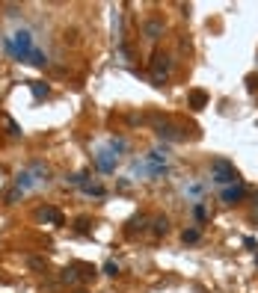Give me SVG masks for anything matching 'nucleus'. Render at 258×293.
Masks as SVG:
<instances>
[{
    "label": "nucleus",
    "mask_w": 258,
    "mask_h": 293,
    "mask_svg": "<svg viewBox=\"0 0 258 293\" xmlns=\"http://www.w3.org/2000/svg\"><path fill=\"white\" fill-rule=\"evenodd\" d=\"M62 282H65V285H77V282H80L77 267H65V270H62Z\"/></svg>",
    "instance_id": "nucleus-14"
},
{
    "label": "nucleus",
    "mask_w": 258,
    "mask_h": 293,
    "mask_svg": "<svg viewBox=\"0 0 258 293\" xmlns=\"http://www.w3.org/2000/svg\"><path fill=\"white\" fill-rule=\"evenodd\" d=\"M256 89H258V80L256 77H250V92H256Z\"/></svg>",
    "instance_id": "nucleus-27"
},
{
    "label": "nucleus",
    "mask_w": 258,
    "mask_h": 293,
    "mask_svg": "<svg viewBox=\"0 0 258 293\" xmlns=\"http://www.w3.org/2000/svg\"><path fill=\"white\" fill-rule=\"evenodd\" d=\"M27 169L36 175V181H39L42 187H48V184H51V166H48V163H42V160H33Z\"/></svg>",
    "instance_id": "nucleus-8"
},
{
    "label": "nucleus",
    "mask_w": 258,
    "mask_h": 293,
    "mask_svg": "<svg viewBox=\"0 0 258 293\" xmlns=\"http://www.w3.org/2000/svg\"><path fill=\"white\" fill-rule=\"evenodd\" d=\"M30 89H33L36 98H48V95H51V89H48L45 83H30Z\"/></svg>",
    "instance_id": "nucleus-18"
},
{
    "label": "nucleus",
    "mask_w": 258,
    "mask_h": 293,
    "mask_svg": "<svg viewBox=\"0 0 258 293\" xmlns=\"http://www.w3.org/2000/svg\"><path fill=\"white\" fill-rule=\"evenodd\" d=\"M27 264H30V270H39V273H42V270H48V261H45V258H30Z\"/></svg>",
    "instance_id": "nucleus-22"
},
{
    "label": "nucleus",
    "mask_w": 258,
    "mask_h": 293,
    "mask_svg": "<svg viewBox=\"0 0 258 293\" xmlns=\"http://www.w3.org/2000/svg\"><path fill=\"white\" fill-rule=\"evenodd\" d=\"M199 237H202V231H199V228H190V231H184V234H181V240H184V243H196Z\"/></svg>",
    "instance_id": "nucleus-20"
},
{
    "label": "nucleus",
    "mask_w": 258,
    "mask_h": 293,
    "mask_svg": "<svg viewBox=\"0 0 258 293\" xmlns=\"http://www.w3.org/2000/svg\"><path fill=\"white\" fill-rule=\"evenodd\" d=\"M187 104H190L193 110H205V107H208V92H205V89H193V92L187 95Z\"/></svg>",
    "instance_id": "nucleus-10"
},
{
    "label": "nucleus",
    "mask_w": 258,
    "mask_h": 293,
    "mask_svg": "<svg viewBox=\"0 0 258 293\" xmlns=\"http://www.w3.org/2000/svg\"><path fill=\"white\" fill-rule=\"evenodd\" d=\"M15 187L24 190V193H30V190H36V187H42V184L36 181V175H33L30 169H21V172L15 175Z\"/></svg>",
    "instance_id": "nucleus-6"
},
{
    "label": "nucleus",
    "mask_w": 258,
    "mask_h": 293,
    "mask_svg": "<svg viewBox=\"0 0 258 293\" xmlns=\"http://www.w3.org/2000/svg\"><path fill=\"white\" fill-rule=\"evenodd\" d=\"M169 71H172V56L157 50L152 56V80H155V86H163L166 77H169Z\"/></svg>",
    "instance_id": "nucleus-3"
},
{
    "label": "nucleus",
    "mask_w": 258,
    "mask_h": 293,
    "mask_svg": "<svg viewBox=\"0 0 258 293\" xmlns=\"http://www.w3.org/2000/svg\"><path fill=\"white\" fill-rule=\"evenodd\" d=\"M146 228H149V216H143V213H140V216H134V219L128 222V228H125V231H128V237H134L137 231H146Z\"/></svg>",
    "instance_id": "nucleus-11"
},
{
    "label": "nucleus",
    "mask_w": 258,
    "mask_h": 293,
    "mask_svg": "<svg viewBox=\"0 0 258 293\" xmlns=\"http://www.w3.org/2000/svg\"><path fill=\"white\" fill-rule=\"evenodd\" d=\"M77 270H80V279H92L95 276V267H89V264H77Z\"/></svg>",
    "instance_id": "nucleus-23"
},
{
    "label": "nucleus",
    "mask_w": 258,
    "mask_h": 293,
    "mask_svg": "<svg viewBox=\"0 0 258 293\" xmlns=\"http://www.w3.org/2000/svg\"><path fill=\"white\" fill-rule=\"evenodd\" d=\"M238 169L226 160V157H217L214 163H211V181H217V184H223V187H229V184H238Z\"/></svg>",
    "instance_id": "nucleus-2"
},
{
    "label": "nucleus",
    "mask_w": 258,
    "mask_h": 293,
    "mask_svg": "<svg viewBox=\"0 0 258 293\" xmlns=\"http://www.w3.org/2000/svg\"><path fill=\"white\" fill-rule=\"evenodd\" d=\"M39 219H42V222H51V225H65V219H62V213H59L56 208H51V205L39 210Z\"/></svg>",
    "instance_id": "nucleus-9"
},
{
    "label": "nucleus",
    "mask_w": 258,
    "mask_h": 293,
    "mask_svg": "<svg viewBox=\"0 0 258 293\" xmlns=\"http://www.w3.org/2000/svg\"><path fill=\"white\" fill-rule=\"evenodd\" d=\"M107 145H110V148H113V154H116V157H119V154H125V151H128V142H125V139H122V136H119V139H110V142H107Z\"/></svg>",
    "instance_id": "nucleus-15"
},
{
    "label": "nucleus",
    "mask_w": 258,
    "mask_h": 293,
    "mask_svg": "<svg viewBox=\"0 0 258 293\" xmlns=\"http://www.w3.org/2000/svg\"><path fill=\"white\" fill-rule=\"evenodd\" d=\"M143 36H146L149 42H157V39L163 36V21H160V18H149V21L143 24Z\"/></svg>",
    "instance_id": "nucleus-7"
},
{
    "label": "nucleus",
    "mask_w": 258,
    "mask_h": 293,
    "mask_svg": "<svg viewBox=\"0 0 258 293\" xmlns=\"http://www.w3.org/2000/svg\"><path fill=\"white\" fill-rule=\"evenodd\" d=\"M83 193H86V196L101 199V196H104V187H101V184H86V187H83Z\"/></svg>",
    "instance_id": "nucleus-19"
},
{
    "label": "nucleus",
    "mask_w": 258,
    "mask_h": 293,
    "mask_svg": "<svg viewBox=\"0 0 258 293\" xmlns=\"http://www.w3.org/2000/svg\"><path fill=\"white\" fill-rule=\"evenodd\" d=\"M30 65H48V56H45V53L36 47V50L30 53Z\"/></svg>",
    "instance_id": "nucleus-17"
},
{
    "label": "nucleus",
    "mask_w": 258,
    "mask_h": 293,
    "mask_svg": "<svg viewBox=\"0 0 258 293\" xmlns=\"http://www.w3.org/2000/svg\"><path fill=\"white\" fill-rule=\"evenodd\" d=\"M157 136L160 139H178V130H175V125H169V122H163V125H157Z\"/></svg>",
    "instance_id": "nucleus-12"
},
{
    "label": "nucleus",
    "mask_w": 258,
    "mask_h": 293,
    "mask_svg": "<svg viewBox=\"0 0 258 293\" xmlns=\"http://www.w3.org/2000/svg\"><path fill=\"white\" fill-rule=\"evenodd\" d=\"M0 42H3L6 53H9L12 59H18V62H30V53L36 50L33 33H30L27 27H18V30H12V33H9V36H3Z\"/></svg>",
    "instance_id": "nucleus-1"
},
{
    "label": "nucleus",
    "mask_w": 258,
    "mask_h": 293,
    "mask_svg": "<svg viewBox=\"0 0 258 293\" xmlns=\"http://www.w3.org/2000/svg\"><path fill=\"white\" fill-rule=\"evenodd\" d=\"M74 231H80V234H83V231H89V219H86V216H80V219L74 222Z\"/></svg>",
    "instance_id": "nucleus-25"
},
{
    "label": "nucleus",
    "mask_w": 258,
    "mask_h": 293,
    "mask_svg": "<svg viewBox=\"0 0 258 293\" xmlns=\"http://www.w3.org/2000/svg\"><path fill=\"white\" fill-rule=\"evenodd\" d=\"M244 199H247V187H244L241 181H238V184H229V187L220 190V202L229 205V208H232V205H241Z\"/></svg>",
    "instance_id": "nucleus-5"
},
{
    "label": "nucleus",
    "mask_w": 258,
    "mask_h": 293,
    "mask_svg": "<svg viewBox=\"0 0 258 293\" xmlns=\"http://www.w3.org/2000/svg\"><path fill=\"white\" fill-rule=\"evenodd\" d=\"M3 125H6V127H9V133H15V136H18V133H21V127H18V125H15V122H12V119H9V116H3Z\"/></svg>",
    "instance_id": "nucleus-24"
},
{
    "label": "nucleus",
    "mask_w": 258,
    "mask_h": 293,
    "mask_svg": "<svg viewBox=\"0 0 258 293\" xmlns=\"http://www.w3.org/2000/svg\"><path fill=\"white\" fill-rule=\"evenodd\" d=\"M104 273H107V276H119V264H116V261H107V264H104Z\"/></svg>",
    "instance_id": "nucleus-26"
},
{
    "label": "nucleus",
    "mask_w": 258,
    "mask_h": 293,
    "mask_svg": "<svg viewBox=\"0 0 258 293\" xmlns=\"http://www.w3.org/2000/svg\"><path fill=\"white\" fill-rule=\"evenodd\" d=\"M24 199V190H18V187H12L9 193H6V205H18Z\"/></svg>",
    "instance_id": "nucleus-16"
},
{
    "label": "nucleus",
    "mask_w": 258,
    "mask_h": 293,
    "mask_svg": "<svg viewBox=\"0 0 258 293\" xmlns=\"http://www.w3.org/2000/svg\"><path fill=\"white\" fill-rule=\"evenodd\" d=\"M152 231H155L157 237H163V234L169 231V219H166V216H155V219H152Z\"/></svg>",
    "instance_id": "nucleus-13"
},
{
    "label": "nucleus",
    "mask_w": 258,
    "mask_h": 293,
    "mask_svg": "<svg viewBox=\"0 0 258 293\" xmlns=\"http://www.w3.org/2000/svg\"><path fill=\"white\" fill-rule=\"evenodd\" d=\"M92 157H95V166H98V172H104V175L116 172V163H119V157L113 154V148H110V145H98Z\"/></svg>",
    "instance_id": "nucleus-4"
},
{
    "label": "nucleus",
    "mask_w": 258,
    "mask_h": 293,
    "mask_svg": "<svg viewBox=\"0 0 258 293\" xmlns=\"http://www.w3.org/2000/svg\"><path fill=\"white\" fill-rule=\"evenodd\" d=\"M193 216H196V219H199V222H205V219H208V208H205V205H202V202H199V205H196V208H193Z\"/></svg>",
    "instance_id": "nucleus-21"
}]
</instances>
